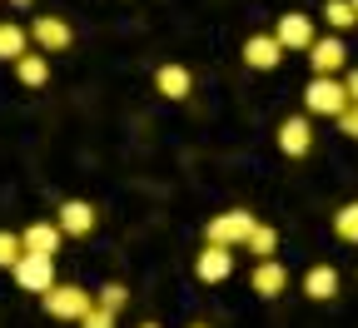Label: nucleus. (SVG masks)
Listing matches in <instances>:
<instances>
[{
	"instance_id": "f3484780",
	"label": "nucleus",
	"mask_w": 358,
	"mask_h": 328,
	"mask_svg": "<svg viewBox=\"0 0 358 328\" xmlns=\"http://www.w3.org/2000/svg\"><path fill=\"white\" fill-rule=\"evenodd\" d=\"M15 75H20V85H25V90H40L45 80H50V55L25 50V55L15 60Z\"/></svg>"
},
{
	"instance_id": "9b49d317",
	"label": "nucleus",
	"mask_w": 358,
	"mask_h": 328,
	"mask_svg": "<svg viewBox=\"0 0 358 328\" xmlns=\"http://www.w3.org/2000/svg\"><path fill=\"white\" fill-rule=\"evenodd\" d=\"M279 150H284L289 159H299V155L313 150V124H308L303 115H289V120L279 124Z\"/></svg>"
},
{
	"instance_id": "bb28decb",
	"label": "nucleus",
	"mask_w": 358,
	"mask_h": 328,
	"mask_svg": "<svg viewBox=\"0 0 358 328\" xmlns=\"http://www.w3.org/2000/svg\"><path fill=\"white\" fill-rule=\"evenodd\" d=\"M140 328H159V323H140Z\"/></svg>"
},
{
	"instance_id": "393cba45",
	"label": "nucleus",
	"mask_w": 358,
	"mask_h": 328,
	"mask_svg": "<svg viewBox=\"0 0 358 328\" xmlns=\"http://www.w3.org/2000/svg\"><path fill=\"white\" fill-rule=\"evenodd\" d=\"M343 90H348V105H358V70L343 75Z\"/></svg>"
},
{
	"instance_id": "a211bd4d",
	"label": "nucleus",
	"mask_w": 358,
	"mask_h": 328,
	"mask_svg": "<svg viewBox=\"0 0 358 328\" xmlns=\"http://www.w3.org/2000/svg\"><path fill=\"white\" fill-rule=\"evenodd\" d=\"M249 254H254V264H264V259H274V249H279V234L268 229V224H254V234H249V244H244Z\"/></svg>"
},
{
	"instance_id": "cd10ccee",
	"label": "nucleus",
	"mask_w": 358,
	"mask_h": 328,
	"mask_svg": "<svg viewBox=\"0 0 358 328\" xmlns=\"http://www.w3.org/2000/svg\"><path fill=\"white\" fill-rule=\"evenodd\" d=\"M194 328H209V323H194Z\"/></svg>"
},
{
	"instance_id": "20e7f679",
	"label": "nucleus",
	"mask_w": 358,
	"mask_h": 328,
	"mask_svg": "<svg viewBox=\"0 0 358 328\" xmlns=\"http://www.w3.org/2000/svg\"><path fill=\"white\" fill-rule=\"evenodd\" d=\"M30 45H35L40 55H60V50L75 45V30L60 15H40V20H30Z\"/></svg>"
},
{
	"instance_id": "aec40b11",
	"label": "nucleus",
	"mask_w": 358,
	"mask_h": 328,
	"mask_svg": "<svg viewBox=\"0 0 358 328\" xmlns=\"http://www.w3.org/2000/svg\"><path fill=\"white\" fill-rule=\"evenodd\" d=\"M334 234H338L343 244H358V199H353V204H343V209L334 214Z\"/></svg>"
},
{
	"instance_id": "f03ea898",
	"label": "nucleus",
	"mask_w": 358,
	"mask_h": 328,
	"mask_svg": "<svg viewBox=\"0 0 358 328\" xmlns=\"http://www.w3.org/2000/svg\"><path fill=\"white\" fill-rule=\"evenodd\" d=\"M254 224H259V219H254L249 209H229V214H219V219L204 224V239L219 244V249H239V244H249Z\"/></svg>"
},
{
	"instance_id": "0eeeda50",
	"label": "nucleus",
	"mask_w": 358,
	"mask_h": 328,
	"mask_svg": "<svg viewBox=\"0 0 358 328\" xmlns=\"http://www.w3.org/2000/svg\"><path fill=\"white\" fill-rule=\"evenodd\" d=\"M95 204H85V199H65L60 214H55V229L65 234V239H85V234H95Z\"/></svg>"
},
{
	"instance_id": "4468645a",
	"label": "nucleus",
	"mask_w": 358,
	"mask_h": 328,
	"mask_svg": "<svg viewBox=\"0 0 358 328\" xmlns=\"http://www.w3.org/2000/svg\"><path fill=\"white\" fill-rule=\"evenodd\" d=\"M60 239H65V234H60L55 224H30V229H20V249H25V254L55 259V254H60Z\"/></svg>"
},
{
	"instance_id": "6ab92c4d",
	"label": "nucleus",
	"mask_w": 358,
	"mask_h": 328,
	"mask_svg": "<svg viewBox=\"0 0 358 328\" xmlns=\"http://www.w3.org/2000/svg\"><path fill=\"white\" fill-rule=\"evenodd\" d=\"M324 20L334 25V35L353 30V25H358V10H353V0H329V6H324Z\"/></svg>"
},
{
	"instance_id": "6e6552de",
	"label": "nucleus",
	"mask_w": 358,
	"mask_h": 328,
	"mask_svg": "<svg viewBox=\"0 0 358 328\" xmlns=\"http://www.w3.org/2000/svg\"><path fill=\"white\" fill-rule=\"evenodd\" d=\"M343 60H348V50H343V40H338V35H319V40H313V50H308L313 75H329V80H338Z\"/></svg>"
},
{
	"instance_id": "39448f33",
	"label": "nucleus",
	"mask_w": 358,
	"mask_h": 328,
	"mask_svg": "<svg viewBox=\"0 0 358 328\" xmlns=\"http://www.w3.org/2000/svg\"><path fill=\"white\" fill-rule=\"evenodd\" d=\"M10 273L25 294H50L55 289V259H45V254H20V264Z\"/></svg>"
},
{
	"instance_id": "9d476101",
	"label": "nucleus",
	"mask_w": 358,
	"mask_h": 328,
	"mask_svg": "<svg viewBox=\"0 0 358 328\" xmlns=\"http://www.w3.org/2000/svg\"><path fill=\"white\" fill-rule=\"evenodd\" d=\"M279 60H284V45L274 35H249L244 40V65L249 70H279Z\"/></svg>"
},
{
	"instance_id": "a878e982",
	"label": "nucleus",
	"mask_w": 358,
	"mask_h": 328,
	"mask_svg": "<svg viewBox=\"0 0 358 328\" xmlns=\"http://www.w3.org/2000/svg\"><path fill=\"white\" fill-rule=\"evenodd\" d=\"M10 6H15V10H25V6H35V0H10Z\"/></svg>"
},
{
	"instance_id": "ddd939ff",
	"label": "nucleus",
	"mask_w": 358,
	"mask_h": 328,
	"mask_svg": "<svg viewBox=\"0 0 358 328\" xmlns=\"http://www.w3.org/2000/svg\"><path fill=\"white\" fill-rule=\"evenodd\" d=\"M155 90H159V95L164 100H189L194 95V75L185 70V65H159V75H155Z\"/></svg>"
},
{
	"instance_id": "5701e85b",
	"label": "nucleus",
	"mask_w": 358,
	"mask_h": 328,
	"mask_svg": "<svg viewBox=\"0 0 358 328\" xmlns=\"http://www.w3.org/2000/svg\"><path fill=\"white\" fill-rule=\"evenodd\" d=\"M80 328H115V313H110V308H100V304H95V308H90V313H85V318H80Z\"/></svg>"
},
{
	"instance_id": "f8f14e48",
	"label": "nucleus",
	"mask_w": 358,
	"mask_h": 328,
	"mask_svg": "<svg viewBox=\"0 0 358 328\" xmlns=\"http://www.w3.org/2000/svg\"><path fill=\"white\" fill-rule=\"evenodd\" d=\"M194 273L204 278V284H224V278L234 273V249H219V244H204V254H199Z\"/></svg>"
},
{
	"instance_id": "b1692460",
	"label": "nucleus",
	"mask_w": 358,
	"mask_h": 328,
	"mask_svg": "<svg viewBox=\"0 0 358 328\" xmlns=\"http://www.w3.org/2000/svg\"><path fill=\"white\" fill-rule=\"evenodd\" d=\"M338 129H343L348 139H358V105H348V110L338 115Z\"/></svg>"
},
{
	"instance_id": "c85d7f7f",
	"label": "nucleus",
	"mask_w": 358,
	"mask_h": 328,
	"mask_svg": "<svg viewBox=\"0 0 358 328\" xmlns=\"http://www.w3.org/2000/svg\"><path fill=\"white\" fill-rule=\"evenodd\" d=\"M353 10H358V0H353Z\"/></svg>"
},
{
	"instance_id": "412c9836",
	"label": "nucleus",
	"mask_w": 358,
	"mask_h": 328,
	"mask_svg": "<svg viewBox=\"0 0 358 328\" xmlns=\"http://www.w3.org/2000/svg\"><path fill=\"white\" fill-rule=\"evenodd\" d=\"M20 234H10V229H0V269H15L20 264Z\"/></svg>"
},
{
	"instance_id": "7ed1b4c3",
	"label": "nucleus",
	"mask_w": 358,
	"mask_h": 328,
	"mask_svg": "<svg viewBox=\"0 0 358 328\" xmlns=\"http://www.w3.org/2000/svg\"><path fill=\"white\" fill-rule=\"evenodd\" d=\"M90 308H95V299H90L85 289H75V284H55L50 294H45V313L60 318V323H80Z\"/></svg>"
},
{
	"instance_id": "dca6fc26",
	"label": "nucleus",
	"mask_w": 358,
	"mask_h": 328,
	"mask_svg": "<svg viewBox=\"0 0 358 328\" xmlns=\"http://www.w3.org/2000/svg\"><path fill=\"white\" fill-rule=\"evenodd\" d=\"M25 50H30V30H25L20 20H0V60L15 65Z\"/></svg>"
},
{
	"instance_id": "2eb2a0df",
	"label": "nucleus",
	"mask_w": 358,
	"mask_h": 328,
	"mask_svg": "<svg viewBox=\"0 0 358 328\" xmlns=\"http://www.w3.org/2000/svg\"><path fill=\"white\" fill-rule=\"evenodd\" d=\"M303 294H308L313 304L338 299V269H334V264H313V269L303 273Z\"/></svg>"
},
{
	"instance_id": "4be33fe9",
	"label": "nucleus",
	"mask_w": 358,
	"mask_h": 328,
	"mask_svg": "<svg viewBox=\"0 0 358 328\" xmlns=\"http://www.w3.org/2000/svg\"><path fill=\"white\" fill-rule=\"evenodd\" d=\"M95 304H100V308H110V313H120V308L129 304V294H124V284H105Z\"/></svg>"
},
{
	"instance_id": "f257e3e1",
	"label": "nucleus",
	"mask_w": 358,
	"mask_h": 328,
	"mask_svg": "<svg viewBox=\"0 0 358 328\" xmlns=\"http://www.w3.org/2000/svg\"><path fill=\"white\" fill-rule=\"evenodd\" d=\"M303 110H308V115H329V120H338V115L348 110V90H343V80L313 75L308 90H303Z\"/></svg>"
},
{
	"instance_id": "423d86ee",
	"label": "nucleus",
	"mask_w": 358,
	"mask_h": 328,
	"mask_svg": "<svg viewBox=\"0 0 358 328\" xmlns=\"http://www.w3.org/2000/svg\"><path fill=\"white\" fill-rule=\"evenodd\" d=\"M274 40L284 45V50L308 55V50H313V40H319V30H313V20H308V15L289 10V15H279V25H274Z\"/></svg>"
},
{
	"instance_id": "1a4fd4ad",
	"label": "nucleus",
	"mask_w": 358,
	"mask_h": 328,
	"mask_svg": "<svg viewBox=\"0 0 358 328\" xmlns=\"http://www.w3.org/2000/svg\"><path fill=\"white\" fill-rule=\"evenodd\" d=\"M249 289H254L259 299H279V294L289 289V269H284L279 259H264V264H254V273H249Z\"/></svg>"
}]
</instances>
